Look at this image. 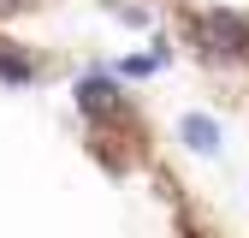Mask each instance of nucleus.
Returning <instances> with one entry per match:
<instances>
[{
  "label": "nucleus",
  "instance_id": "1",
  "mask_svg": "<svg viewBox=\"0 0 249 238\" xmlns=\"http://www.w3.org/2000/svg\"><path fill=\"white\" fill-rule=\"evenodd\" d=\"M196 42L202 48H220V54H243L249 48V18H237V12H208L196 24Z\"/></svg>",
  "mask_w": 249,
  "mask_h": 238
},
{
  "label": "nucleus",
  "instance_id": "2",
  "mask_svg": "<svg viewBox=\"0 0 249 238\" xmlns=\"http://www.w3.org/2000/svg\"><path fill=\"white\" fill-rule=\"evenodd\" d=\"M178 131H184V143H190L196 155H213V149H220V125H213V119H202V113H190Z\"/></svg>",
  "mask_w": 249,
  "mask_h": 238
},
{
  "label": "nucleus",
  "instance_id": "3",
  "mask_svg": "<svg viewBox=\"0 0 249 238\" xmlns=\"http://www.w3.org/2000/svg\"><path fill=\"white\" fill-rule=\"evenodd\" d=\"M113 101V83L107 78H89V83H77V107H89V113H101Z\"/></svg>",
  "mask_w": 249,
  "mask_h": 238
},
{
  "label": "nucleus",
  "instance_id": "4",
  "mask_svg": "<svg viewBox=\"0 0 249 238\" xmlns=\"http://www.w3.org/2000/svg\"><path fill=\"white\" fill-rule=\"evenodd\" d=\"M0 78H12V83H30V78H36V66H30V60H18V54H6V48H0Z\"/></svg>",
  "mask_w": 249,
  "mask_h": 238
}]
</instances>
